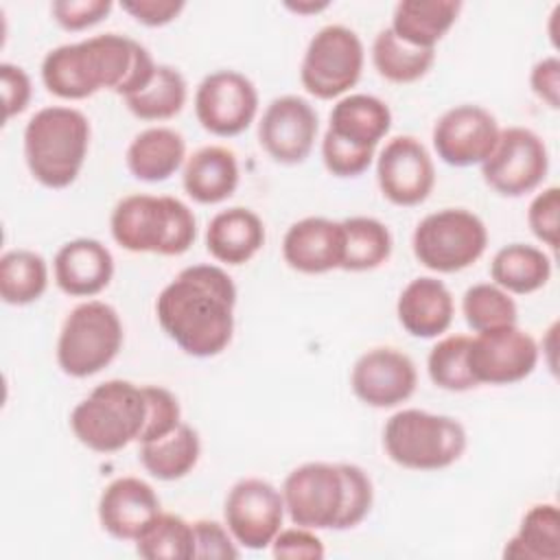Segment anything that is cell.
Segmentation results:
<instances>
[{"mask_svg":"<svg viewBox=\"0 0 560 560\" xmlns=\"http://www.w3.org/2000/svg\"><path fill=\"white\" fill-rule=\"evenodd\" d=\"M236 287L217 265L182 269L158 295L155 317L162 330L190 357L221 354L234 335Z\"/></svg>","mask_w":560,"mask_h":560,"instance_id":"6da1fadb","label":"cell"},{"mask_svg":"<svg viewBox=\"0 0 560 560\" xmlns=\"http://www.w3.org/2000/svg\"><path fill=\"white\" fill-rule=\"evenodd\" d=\"M155 68L140 42L105 33L48 50L42 61V81L50 94L66 101H81L98 90L127 98L153 79Z\"/></svg>","mask_w":560,"mask_h":560,"instance_id":"7a4b0ae2","label":"cell"},{"mask_svg":"<svg viewBox=\"0 0 560 560\" xmlns=\"http://www.w3.org/2000/svg\"><path fill=\"white\" fill-rule=\"evenodd\" d=\"M90 149V120L83 112L50 105L31 116L24 129V160L42 186L61 190L74 184Z\"/></svg>","mask_w":560,"mask_h":560,"instance_id":"3957f363","label":"cell"},{"mask_svg":"<svg viewBox=\"0 0 560 560\" xmlns=\"http://www.w3.org/2000/svg\"><path fill=\"white\" fill-rule=\"evenodd\" d=\"M109 230L127 252L179 256L197 238V219L177 197L127 195L114 206Z\"/></svg>","mask_w":560,"mask_h":560,"instance_id":"277c9868","label":"cell"},{"mask_svg":"<svg viewBox=\"0 0 560 560\" xmlns=\"http://www.w3.org/2000/svg\"><path fill=\"white\" fill-rule=\"evenodd\" d=\"M147 418L142 385L112 378L96 385L70 413L74 438L94 453H116L138 442Z\"/></svg>","mask_w":560,"mask_h":560,"instance_id":"5b68a950","label":"cell"},{"mask_svg":"<svg viewBox=\"0 0 560 560\" xmlns=\"http://www.w3.org/2000/svg\"><path fill=\"white\" fill-rule=\"evenodd\" d=\"M468 438L459 420L422 409L396 411L383 429L387 457L409 470H440L455 464Z\"/></svg>","mask_w":560,"mask_h":560,"instance_id":"8992f818","label":"cell"},{"mask_svg":"<svg viewBox=\"0 0 560 560\" xmlns=\"http://www.w3.org/2000/svg\"><path fill=\"white\" fill-rule=\"evenodd\" d=\"M122 322L114 306L88 300L63 319L57 339V363L72 378H88L107 368L122 348Z\"/></svg>","mask_w":560,"mask_h":560,"instance_id":"52a82bcc","label":"cell"},{"mask_svg":"<svg viewBox=\"0 0 560 560\" xmlns=\"http://www.w3.org/2000/svg\"><path fill=\"white\" fill-rule=\"evenodd\" d=\"M486 245V223L466 208H444L427 214L411 236L416 260L438 273H457L475 265Z\"/></svg>","mask_w":560,"mask_h":560,"instance_id":"ba28073f","label":"cell"},{"mask_svg":"<svg viewBox=\"0 0 560 560\" xmlns=\"http://www.w3.org/2000/svg\"><path fill=\"white\" fill-rule=\"evenodd\" d=\"M363 61L359 35L343 24H328L311 37L300 66V81L311 96L332 101L359 83Z\"/></svg>","mask_w":560,"mask_h":560,"instance_id":"9c48e42d","label":"cell"},{"mask_svg":"<svg viewBox=\"0 0 560 560\" xmlns=\"http://www.w3.org/2000/svg\"><path fill=\"white\" fill-rule=\"evenodd\" d=\"M280 492L293 525L308 529H339L346 505V477L341 464L306 462L287 475Z\"/></svg>","mask_w":560,"mask_h":560,"instance_id":"30bf717a","label":"cell"},{"mask_svg":"<svg viewBox=\"0 0 560 560\" xmlns=\"http://www.w3.org/2000/svg\"><path fill=\"white\" fill-rule=\"evenodd\" d=\"M549 171V153L538 133L527 127L501 129L492 153L481 164L483 182L503 197L536 190Z\"/></svg>","mask_w":560,"mask_h":560,"instance_id":"8fae6325","label":"cell"},{"mask_svg":"<svg viewBox=\"0 0 560 560\" xmlns=\"http://www.w3.org/2000/svg\"><path fill=\"white\" fill-rule=\"evenodd\" d=\"M282 492L258 477L236 481L223 505L225 527L245 549H267L282 529L284 518Z\"/></svg>","mask_w":560,"mask_h":560,"instance_id":"7c38bea8","label":"cell"},{"mask_svg":"<svg viewBox=\"0 0 560 560\" xmlns=\"http://www.w3.org/2000/svg\"><path fill=\"white\" fill-rule=\"evenodd\" d=\"M256 114V85L236 70L210 72L195 92V116L212 136H238L254 122Z\"/></svg>","mask_w":560,"mask_h":560,"instance_id":"4fadbf2b","label":"cell"},{"mask_svg":"<svg viewBox=\"0 0 560 560\" xmlns=\"http://www.w3.org/2000/svg\"><path fill=\"white\" fill-rule=\"evenodd\" d=\"M538 346L529 332L512 326L477 332L468 348V370L477 385H512L534 372Z\"/></svg>","mask_w":560,"mask_h":560,"instance_id":"5bb4252c","label":"cell"},{"mask_svg":"<svg viewBox=\"0 0 560 560\" xmlns=\"http://www.w3.org/2000/svg\"><path fill=\"white\" fill-rule=\"evenodd\" d=\"M376 182L394 206H420L435 186V166L420 140L396 136L378 153Z\"/></svg>","mask_w":560,"mask_h":560,"instance_id":"9a60e30c","label":"cell"},{"mask_svg":"<svg viewBox=\"0 0 560 560\" xmlns=\"http://www.w3.org/2000/svg\"><path fill=\"white\" fill-rule=\"evenodd\" d=\"M497 118L479 105H455L444 112L431 133L438 158L457 168L483 164L499 140Z\"/></svg>","mask_w":560,"mask_h":560,"instance_id":"2e32d148","label":"cell"},{"mask_svg":"<svg viewBox=\"0 0 560 560\" xmlns=\"http://www.w3.org/2000/svg\"><path fill=\"white\" fill-rule=\"evenodd\" d=\"M317 112L295 94L273 98L258 122V142L267 155L280 164L304 162L317 138Z\"/></svg>","mask_w":560,"mask_h":560,"instance_id":"e0dca14e","label":"cell"},{"mask_svg":"<svg viewBox=\"0 0 560 560\" xmlns=\"http://www.w3.org/2000/svg\"><path fill=\"white\" fill-rule=\"evenodd\" d=\"M354 396L368 407L389 409L416 392L418 372L413 361L396 348H372L363 352L350 374Z\"/></svg>","mask_w":560,"mask_h":560,"instance_id":"ac0fdd59","label":"cell"},{"mask_svg":"<svg viewBox=\"0 0 560 560\" xmlns=\"http://www.w3.org/2000/svg\"><path fill=\"white\" fill-rule=\"evenodd\" d=\"M160 512L155 490L138 477L114 479L98 499L101 527L116 540L136 542Z\"/></svg>","mask_w":560,"mask_h":560,"instance_id":"d6986e66","label":"cell"},{"mask_svg":"<svg viewBox=\"0 0 560 560\" xmlns=\"http://www.w3.org/2000/svg\"><path fill=\"white\" fill-rule=\"evenodd\" d=\"M284 262L300 273H326L341 267L343 228L326 217H304L282 238Z\"/></svg>","mask_w":560,"mask_h":560,"instance_id":"ffe728a7","label":"cell"},{"mask_svg":"<svg viewBox=\"0 0 560 560\" xmlns=\"http://www.w3.org/2000/svg\"><path fill=\"white\" fill-rule=\"evenodd\" d=\"M52 273L66 295L92 298L112 282L114 256L96 238H74L55 254Z\"/></svg>","mask_w":560,"mask_h":560,"instance_id":"44dd1931","label":"cell"},{"mask_svg":"<svg viewBox=\"0 0 560 560\" xmlns=\"http://www.w3.org/2000/svg\"><path fill=\"white\" fill-rule=\"evenodd\" d=\"M396 315L400 326L418 339H433L448 330L455 304L448 287L431 276L413 278L398 295Z\"/></svg>","mask_w":560,"mask_h":560,"instance_id":"7402d4cb","label":"cell"},{"mask_svg":"<svg viewBox=\"0 0 560 560\" xmlns=\"http://www.w3.org/2000/svg\"><path fill=\"white\" fill-rule=\"evenodd\" d=\"M265 223L249 208H228L217 212L206 228V249L223 265H245L265 245Z\"/></svg>","mask_w":560,"mask_h":560,"instance_id":"603a6c76","label":"cell"},{"mask_svg":"<svg viewBox=\"0 0 560 560\" xmlns=\"http://www.w3.org/2000/svg\"><path fill=\"white\" fill-rule=\"evenodd\" d=\"M392 127V112L385 101L372 94H348L332 105L328 133L337 140L374 151Z\"/></svg>","mask_w":560,"mask_h":560,"instance_id":"cb8c5ba5","label":"cell"},{"mask_svg":"<svg viewBox=\"0 0 560 560\" xmlns=\"http://www.w3.org/2000/svg\"><path fill=\"white\" fill-rule=\"evenodd\" d=\"M238 162L228 147L210 144L195 151L182 173V186L186 195L203 206L221 203L230 199L238 186Z\"/></svg>","mask_w":560,"mask_h":560,"instance_id":"d4e9b609","label":"cell"},{"mask_svg":"<svg viewBox=\"0 0 560 560\" xmlns=\"http://www.w3.org/2000/svg\"><path fill=\"white\" fill-rule=\"evenodd\" d=\"M125 160L136 179L149 184L164 182L186 160L184 136L171 127H149L131 140Z\"/></svg>","mask_w":560,"mask_h":560,"instance_id":"484cf974","label":"cell"},{"mask_svg":"<svg viewBox=\"0 0 560 560\" xmlns=\"http://www.w3.org/2000/svg\"><path fill=\"white\" fill-rule=\"evenodd\" d=\"M462 11L459 0H402L394 7L392 31L407 44L435 48Z\"/></svg>","mask_w":560,"mask_h":560,"instance_id":"4316f807","label":"cell"},{"mask_svg":"<svg viewBox=\"0 0 560 560\" xmlns=\"http://www.w3.org/2000/svg\"><path fill=\"white\" fill-rule=\"evenodd\" d=\"M490 278L508 293L527 295L542 289L551 278V258L536 245L510 243L490 262Z\"/></svg>","mask_w":560,"mask_h":560,"instance_id":"83f0119b","label":"cell"},{"mask_svg":"<svg viewBox=\"0 0 560 560\" xmlns=\"http://www.w3.org/2000/svg\"><path fill=\"white\" fill-rule=\"evenodd\" d=\"M199 455V433L186 422H179L160 440L140 444V464L151 477L160 481H175L186 477L197 466Z\"/></svg>","mask_w":560,"mask_h":560,"instance_id":"f1b7e54d","label":"cell"},{"mask_svg":"<svg viewBox=\"0 0 560 560\" xmlns=\"http://www.w3.org/2000/svg\"><path fill=\"white\" fill-rule=\"evenodd\" d=\"M503 558L558 560L560 558V512L553 503L532 505L518 532L505 542Z\"/></svg>","mask_w":560,"mask_h":560,"instance_id":"f546056e","label":"cell"},{"mask_svg":"<svg viewBox=\"0 0 560 560\" xmlns=\"http://www.w3.org/2000/svg\"><path fill=\"white\" fill-rule=\"evenodd\" d=\"M343 228V271H372L392 254V234L387 225L374 217H350Z\"/></svg>","mask_w":560,"mask_h":560,"instance_id":"4dcf8cb0","label":"cell"},{"mask_svg":"<svg viewBox=\"0 0 560 560\" xmlns=\"http://www.w3.org/2000/svg\"><path fill=\"white\" fill-rule=\"evenodd\" d=\"M435 61V48H420L402 42L387 26L372 44V63L376 72L392 83H413L422 79Z\"/></svg>","mask_w":560,"mask_h":560,"instance_id":"1f68e13d","label":"cell"},{"mask_svg":"<svg viewBox=\"0 0 560 560\" xmlns=\"http://www.w3.org/2000/svg\"><path fill=\"white\" fill-rule=\"evenodd\" d=\"M188 98V85L184 74L166 63H158V70L147 88L125 98L127 109L140 120H168L177 116Z\"/></svg>","mask_w":560,"mask_h":560,"instance_id":"d6a6232c","label":"cell"},{"mask_svg":"<svg viewBox=\"0 0 560 560\" xmlns=\"http://www.w3.org/2000/svg\"><path fill=\"white\" fill-rule=\"evenodd\" d=\"M48 287V265L31 249H11L0 258V298L11 306L37 302Z\"/></svg>","mask_w":560,"mask_h":560,"instance_id":"836d02e7","label":"cell"},{"mask_svg":"<svg viewBox=\"0 0 560 560\" xmlns=\"http://www.w3.org/2000/svg\"><path fill=\"white\" fill-rule=\"evenodd\" d=\"M136 551L147 560H190L195 553L192 523L177 514L160 512L136 540Z\"/></svg>","mask_w":560,"mask_h":560,"instance_id":"e575fe53","label":"cell"},{"mask_svg":"<svg viewBox=\"0 0 560 560\" xmlns=\"http://www.w3.org/2000/svg\"><path fill=\"white\" fill-rule=\"evenodd\" d=\"M462 313L475 332L512 326L518 319L516 302L494 282H479L468 287L462 298Z\"/></svg>","mask_w":560,"mask_h":560,"instance_id":"d590c367","label":"cell"},{"mask_svg":"<svg viewBox=\"0 0 560 560\" xmlns=\"http://www.w3.org/2000/svg\"><path fill=\"white\" fill-rule=\"evenodd\" d=\"M468 348L470 337L451 335L438 341L427 357V372L433 385L446 392H468L477 387L468 370Z\"/></svg>","mask_w":560,"mask_h":560,"instance_id":"8d00e7d4","label":"cell"},{"mask_svg":"<svg viewBox=\"0 0 560 560\" xmlns=\"http://www.w3.org/2000/svg\"><path fill=\"white\" fill-rule=\"evenodd\" d=\"M142 389L147 398V418L138 438L140 444L164 438L182 422V409L173 392L160 385H142Z\"/></svg>","mask_w":560,"mask_h":560,"instance_id":"74e56055","label":"cell"},{"mask_svg":"<svg viewBox=\"0 0 560 560\" xmlns=\"http://www.w3.org/2000/svg\"><path fill=\"white\" fill-rule=\"evenodd\" d=\"M346 477V505L339 521V529H350L359 525L372 510L374 488L368 472L357 464H341Z\"/></svg>","mask_w":560,"mask_h":560,"instance_id":"f35d334b","label":"cell"},{"mask_svg":"<svg viewBox=\"0 0 560 560\" xmlns=\"http://www.w3.org/2000/svg\"><path fill=\"white\" fill-rule=\"evenodd\" d=\"M527 225L532 234L549 245L551 249L558 247V234H560V188L549 186L542 192H538L529 208H527Z\"/></svg>","mask_w":560,"mask_h":560,"instance_id":"ab89813d","label":"cell"},{"mask_svg":"<svg viewBox=\"0 0 560 560\" xmlns=\"http://www.w3.org/2000/svg\"><path fill=\"white\" fill-rule=\"evenodd\" d=\"M322 160L326 171L335 177H359L370 168L374 151L354 149L326 131L322 140Z\"/></svg>","mask_w":560,"mask_h":560,"instance_id":"60d3db41","label":"cell"},{"mask_svg":"<svg viewBox=\"0 0 560 560\" xmlns=\"http://www.w3.org/2000/svg\"><path fill=\"white\" fill-rule=\"evenodd\" d=\"M112 7V0H57L50 4V13L63 31L77 33L105 20Z\"/></svg>","mask_w":560,"mask_h":560,"instance_id":"b9f144b4","label":"cell"},{"mask_svg":"<svg viewBox=\"0 0 560 560\" xmlns=\"http://www.w3.org/2000/svg\"><path fill=\"white\" fill-rule=\"evenodd\" d=\"M195 536V553L192 558H210V560H232L238 558L241 551L236 549V540L230 529L217 521H195L192 523Z\"/></svg>","mask_w":560,"mask_h":560,"instance_id":"7bdbcfd3","label":"cell"},{"mask_svg":"<svg viewBox=\"0 0 560 560\" xmlns=\"http://www.w3.org/2000/svg\"><path fill=\"white\" fill-rule=\"evenodd\" d=\"M273 558L287 560H322L324 558V542L313 534L308 527H289L280 529L271 542Z\"/></svg>","mask_w":560,"mask_h":560,"instance_id":"ee69618b","label":"cell"},{"mask_svg":"<svg viewBox=\"0 0 560 560\" xmlns=\"http://www.w3.org/2000/svg\"><path fill=\"white\" fill-rule=\"evenodd\" d=\"M0 85H2V101H4V120H11L13 116L22 114L33 96L31 79L24 68L13 63L0 66Z\"/></svg>","mask_w":560,"mask_h":560,"instance_id":"f6af8a7d","label":"cell"},{"mask_svg":"<svg viewBox=\"0 0 560 560\" xmlns=\"http://www.w3.org/2000/svg\"><path fill=\"white\" fill-rule=\"evenodd\" d=\"M182 0H125L120 2V9L129 13L136 22L144 26H166L171 24L182 11H184Z\"/></svg>","mask_w":560,"mask_h":560,"instance_id":"bcb514c9","label":"cell"},{"mask_svg":"<svg viewBox=\"0 0 560 560\" xmlns=\"http://www.w3.org/2000/svg\"><path fill=\"white\" fill-rule=\"evenodd\" d=\"M532 92L551 109L560 107V61L558 57L540 59L529 74Z\"/></svg>","mask_w":560,"mask_h":560,"instance_id":"7dc6e473","label":"cell"},{"mask_svg":"<svg viewBox=\"0 0 560 560\" xmlns=\"http://www.w3.org/2000/svg\"><path fill=\"white\" fill-rule=\"evenodd\" d=\"M328 7V2H298V4H287V9L295 11V13H317L324 11Z\"/></svg>","mask_w":560,"mask_h":560,"instance_id":"c3c4849f","label":"cell"}]
</instances>
